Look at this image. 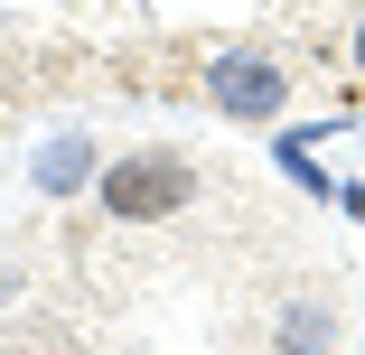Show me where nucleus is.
<instances>
[{
  "mask_svg": "<svg viewBox=\"0 0 365 355\" xmlns=\"http://www.w3.org/2000/svg\"><path fill=\"white\" fill-rule=\"evenodd\" d=\"M187 159L178 150H140V159H122L113 178H103V206H113V216H131V225H150V216H178V206H187Z\"/></svg>",
  "mask_w": 365,
  "mask_h": 355,
  "instance_id": "f257e3e1",
  "label": "nucleus"
},
{
  "mask_svg": "<svg viewBox=\"0 0 365 355\" xmlns=\"http://www.w3.org/2000/svg\"><path fill=\"white\" fill-rule=\"evenodd\" d=\"M206 94L225 103L235 122H272V112H281V75H272L262 56H225V65L206 75Z\"/></svg>",
  "mask_w": 365,
  "mask_h": 355,
  "instance_id": "f03ea898",
  "label": "nucleus"
},
{
  "mask_svg": "<svg viewBox=\"0 0 365 355\" xmlns=\"http://www.w3.org/2000/svg\"><path fill=\"white\" fill-rule=\"evenodd\" d=\"M281 346H290V355H328V346H337L328 309H281Z\"/></svg>",
  "mask_w": 365,
  "mask_h": 355,
  "instance_id": "7ed1b4c3",
  "label": "nucleus"
},
{
  "mask_svg": "<svg viewBox=\"0 0 365 355\" xmlns=\"http://www.w3.org/2000/svg\"><path fill=\"white\" fill-rule=\"evenodd\" d=\"M281 169H290V178H300V187H309V196H319V187H328V178H319V159H309V140H281Z\"/></svg>",
  "mask_w": 365,
  "mask_h": 355,
  "instance_id": "20e7f679",
  "label": "nucleus"
},
{
  "mask_svg": "<svg viewBox=\"0 0 365 355\" xmlns=\"http://www.w3.org/2000/svg\"><path fill=\"white\" fill-rule=\"evenodd\" d=\"M346 216H356V225H365V187H356V196H346Z\"/></svg>",
  "mask_w": 365,
  "mask_h": 355,
  "instance_id": "39448f33",
  "label": "nucleus"
},
{
  "mask_svg": "<svg viewBox=\"0 0 365 355\" xmlns=\"http://www.w3.org/2000/svg\"><path fill=\"white\" fill-rule=\"evenodd\" d=\"M356 65H365V28H356Z\"/></svg>",
  "mask_w": 365,
  "mask_h": 355,
  "instance_id": "423d86ee",
  "label": "nucleus"
}]
</instances>
